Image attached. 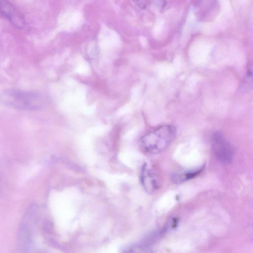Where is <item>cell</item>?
<instances>
[{"instance_id":"obj_2","label":"cell","mask_w":253,"mask_h":253,"mask_svg":"<svg viewBox=\"0 0 253 253\" xmlns=\"http://www.w3.org/2000/svg\"><path fill=\"white\" fill-rule=\"evenodd\" d=\"M0 99L5 104L15 109L34 110L40 109L44 103V96L39 92L9 89L0 95Z\"/></svg>"},{"instance_id":"obj_3","label":"cell","mask_w":253,"mask_h":253,"mask_svg":"<svg viewBox=\"0 0 253 253\" xmlns=\"http://www.w3.org/2000/svg\"><path fill=\"white\" fill-rule=\"evenodd\" d=\"M211 149L216 159L223 164H229L233 159V149L220 132H214L211 138Z\"/></svg>"},{"instance_id":"obj_6","label":"cell","mask_w":253,"mask_h":253,"mask_svg":"<svg viewBox=\"0 0 253 253\" xmlns=\"http://www.w3.org/2000/svg\"><path fill=\"white\" fill-rule=\"evenodd\" d=\"M203 169L201 167L195 170L174 173L171 176V180L175 183H182L196 176L201 172Z\"/></svg>"},{"instance_id":"obj_1","label":"cell","mask_w":253,"mask_h":253,"mask_svg":"<svg viewBox=\"0 0 253 253\" xmlns=\"http://www.w3.org/2000/svg\"><path fill=\"white\" fill-rule=\"evenodd\" d=\"M176 133V128L173 126H161L143 136L139 141V147L147 154L159 153L170 145Z\"/></svg>"},{"instance_id":"obj_7","label":"cell","mask_w":253,"mask_h":253,"mask_svg":"<svg viewBox=\"0 0 253 253\" xmlns=\"http://www.w3.org/2000/svg\"><path fill=\"white\" fill-rule=\"evenodd\" d=\"M122 253H154V252L149 245L142 243L133 245L125 249Z\"/></svg>"},{"instance_id":"obj_5","label":"cell","mask_w":253,"mask_h":253,"mask_svg":"<svg viewBox=\"0 0 253 253\" xmlns=\"http://www.w3.org/2000/svg\"><path fill=\"white\" fill-rule=\"evenodd\" d=\"M141 179L142 184L146 191L153 193L158 187V183L155 173L147 165L142 168Z\"/></svg>"},{"instance_id":"obj_4","label":"cell","mask_w":253,"mask_h":253,"mask_svg":"<svg viewBox=\"0 0 253 253\" xmlns=\"http://www.w3.org/2000/svg\"><path fill=\"white\" fill-rule=\"evenodd\" d=\"M0 14L17 28L25 26V20L22 13L11 2L0 0Z\"/></svg>"}]
</instances>
